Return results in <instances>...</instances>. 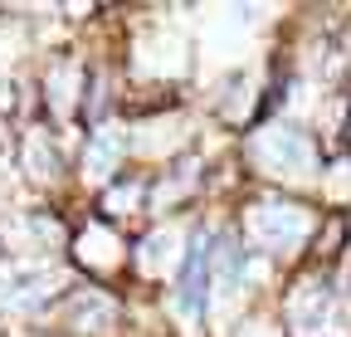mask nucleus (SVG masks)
I'll use <instances>...</instances> for the list:
<instances>
[{"instance_id": "obj_1", "label": "nucleus", "mask_w": 351, "mask_h": 337, "mask_svg": "<svg viewBox=\"0 0 351 337\" xmlns=\"http://www.w3.org/2000/svg\"><path fill=\"white\" fill-rule=\"evenodd\" d=\"M210 264H215L210 235H195V240H191V255H186V269H181V288H176V303H181L186 313H195V318H200L205 303H210V283H215Z\"/></svg>"}, {"instance_id": "obj_2", "label": "nucleus", "mask_w": 351, "mask_h": 337, "mask_svg": "<svg viewBox=\"0 0 351 337\" xmlns=\"http://www.w3.org/2000/svg\"><path fill=\"white\" fill-rule=\"evenodd\" d=\"M258 152L269 156L278 172H307V166H313V142H307V132H298V128H274V132H263Z\"/></svg>"}, {"instance_id": "obj_3", "label": "nucleus", "mask_w": 351, "mask_h": 337, "mask_svg": "<svg viewBox=\"0 0 351 337\" xmlns=\"http://www.w3.org/2000/svg\"><path fill=\"white\" fill-rule=\"evenodd\" d=\"M254 230L269 240V244L288 249V244H298L307 235V216H302L298 205H258L254 210Z\"/></svg>"}, {"instance_id": "obj_4", "label": "nucleus", "mask_w": 351, "mask_h": 337, "mask_svg": "<svg viewBox=\"0 0 351 337\" xmlns=\"http://www.w3.org/2000/svg\"><path fill=\"white\" fill-rule=\"evenodd\" d=\"M112 152H117V137H112V132H98L93 142H88V172L108 176V172H112Z\"/></svg>"}]
</instances>
